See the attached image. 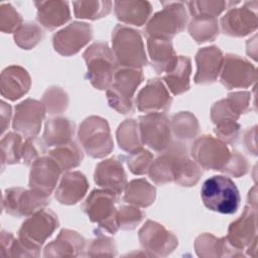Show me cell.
<instances>
[{"mask_svg": "<svg viewBox=\"0 0 258 258\" xmlns=\"http://www.w3.org/2000/svg\"><path fill=\"white\" fill-rule=\"evenodd\" d=\"M201 198L207 209L224 215L236 213L241 202L235 182L224 175L206 179L201 188Z\"/></svg>", "mask_w": 258, "mask_h": 258, "instance_id": "1", "label": "cell"}, {"mask_svg": "<svg viewBox=\"0 0 258 258\" xmlns=\"http://www.w3.org/2000/svg\"><path fill=\"white\" fill-rule=\"evenodd\" d=\"M113 55L122 68L139 69L147 63L143 42L138 31L117 25L112 35Z\"/></svg>", "mask_w": 258, "mask_h": 258, "instance_id": "2", "label": "cell"}, {"mask_svg": "<svg viewBox=\"0 0 258 258\" xmlns=\"http://www.w3.org/2000/svg\"><path fill=\"white\" fill-rule=\"evenodd\" d=\"M142 81L143 74L139 69L121 68L115 71L112 83L107 90L110 106L122 114L132 112V98Z\"/></svg>", "mask_w": 258, "mask_h": 258, "instance_id": "3", "label": "cell"}, {"mask_svg": "<svg viewBox=\"0 0 258 258\" xmlns=\"http://www.w3.org/2000/svg\"><path fill=\"white\" fill-rule=\"evenodd\" d=\"M84 58L88 68L87 79L96 89H108L115 74V59L108 44L95 42L84 52Z\"/></svg>", "mask_w": 258, "mask_h": 258, "instance_id": "4", "label": "cell"}, {"mask_svg": "<svg viewBox=\"0 0 258 258\" xmlns=\"http://www.w3.org/2000/svg\"><path fill=\"white\" fill-rule=\"evenodd\" d=\"M163 9L156 14L148 22L145 27V34L148 37H160L170 39L176 33L183 30L187 13L185 11L184 2H161Z\"/></svg>", "mask_w": 258, "mask_h": 258, "instance_id": "5", "label": "cell"}, {"mask_svg": "<svg viewBox=\"0 0 258 258\" xmlns=\"http://www.w3.org/2000/svg\"><path fill=\"white\" fill-rule=\"evenodd\" d=\"M79 139L85 151L92 157H103L113 149L109 126L100 117L86 119L79 130Z\"/></svg>", "mask_w": 258, "mask_h": 258, "instance_id": "6", "label": "cell"}, {"mask_svg": "<svg viewBox=\"0 0 258 258\" xmlns=\"http://www.w3.org/2000/svg\"><path fill=\"white\" fill-rule=\"evenodd\" d=\"M117 197L118 195L110 190L96 189L91 192L84 205V211L90 220L110 233H115L119 227L118 211L115 208Z\"/></svg>", "mask_w": 258, "mask_h": 258, "instance_id": "7", "label": "cell"}, {"mask_svg": "<svg viewBox=\"0 0 258 258\" xmlns=\"http://www.w3.org/2000/svg\"><path fill=\"white\" fill-rule=\"evenodd\" d=\"M57 227V217L53 212L39 210L22 224L19 230V240L24 248L38 250Z\"/></svg>", "mask_w": 258, "mask_h": 258, "instance_id": "8", "label": "cell"}, {"mask_svg": "<svg viewBox=\"0 0 258 258\" xmlns=\"http://www.w3.org/2000/svg\"><path fill=\"white\" fill-rule=\"evenodd\" d=\"M192 157L204 168L228 171L233 160L225 143L212 136H203L192 146Z\"/></svg>", "mask_w": 258, "mask_h": 258, "instance_id": "9", "label": "cell"}, {"mask_svg": "<svg viewBox=\"0 0 258 258\" xmlns=\"http://www.w3.org/2000/svg\"><path fill=\"white\" fill-rule=\"evenodd\" d=\"M49 203V195L31 188L30 190L13 187L6 189L3 207L10 215L21 217L34 214Z\"/></svg>", "mask_w": 258, "mask_h": 258, "instance_id": "10", "label": "cell"}, {"mask_svg": "<svg viewBox=\"0 0 258 258\" xmlns=\"http://www.w3.org/2000/svg\"><path fill=\"white\" fill-rule=\"evenodd\" d=\"M138 129L142 144L156 152L165 150L170 143V122L162 113H151L139 118Z\"/></svg>", "mask_w": 258, "mask_h": 258, "instance_id": "11", "label": "cell"}, {"mask_svg": "<svg viewBox=\"0 0 258 258\" xmlns=\"http://www.w3.org/2000/svg\"><path fill=\"white\" fill-rule=\"evenodd\" d=\"M93 36L92 27L85 22H73L53 35L54 49L62 55L77 53Z\"/></svg>", "mask_w": 258, "mask_h": 258, "instance_id": "12", "label": "cell"}, {"mask_svg": "<svg viewBox=\"0 0 258 258\" xmlns=\"http://www.w3.org/2000/svg\"><path fill=\"white\" fill-rule=\"evenodd\" d=\"M222 67L221 83L228 89L247 88L256 80L255 68L238 55H226Z\"/></svg>", "mask_w": 258, "mask_h": 258, "instance_id": "13", "label": "cell"}, {"mask_svg": "<svg viewBox=\"0 0 258 258\" xmlns=\"http://www.w3.org/2000/svg\"><path fill=\"white\" fill-rule=\"evenodd\" d=\"M44 106L38 101L27 99L15 108L13 128L24 136L25 139L35 138L44 117Z\"/></svg>", "mask_w": 258, "mask_h": 258, "instance_id": "14", "label": "cell"}, {"mask_svg": "<svg viewBox=\"0 0 258 258\" xmlns=\"http://www.w3.org/2000/svg\"><path fill=\"white\" fill-rule=\"evenodd\" d=\"M253 2H245L242 7L230 9L221 19L222 30L231 36H245L257 28L256 11Z\"/></svg>", "mask_w": 258, "mask_h": 258, "instance_id": "15", "label": "cell"}, {"mask_svg": "<svg viewBox=\"0 0 258 258\" xmlns=\"http://www.w3.org/2000/svg\"><path fill=\"white\" fill-rule=\"evenodd\" d=\"M171 97L158 79L150 80L136 98L138 109L147 114L159 113L170 107Z\"/></svg>", "mask_w": 258, "mask_h": 258, "instance_id": "16", "label": "cell"}, {"mask_svg": "<svg viewBox=\"0 0 258 258\" xmlns=\"http://www.w3.org/2000/svg\"><path fill=\"white\" fill-rule=\"evenodd\" d=\"M61 169L50 156L38 157L31 166L29 186L49 195L58 179Z\"/></svg>", "mask_w": 258, "mask_h": 258, "instance_id": "17", "label": "cell"}, {"mask_svg": "<svg viewBox=\"0 0 258 258\" xmlns=\"http://www.w3.org/2000/svg\"><path fill=\"white\" fill-rule=\"evenodd\" d=\"M95 182L119 196L126 187V174L121 162L114 158L100 162L96 167Z\"/></svg>", "mask_w": 258, "mask_h": 258, "instance_id": "18", "label": "cell"}, {"mask_svg": "<svg viewBox=\"0 0 258 258\" xmlns=\"http://www.w3.org/2000/svg\"><path fill=\"white\" fill-rule=\"evenodd\" d=\"M198 71L195 77L197 84H210L216 81L223 66L222 51L216 47H205L196 56Z\"/></svg>", "mask_w": 258, "mask_h": 258, "instance_id": "19", "label": "cell"}, {"mask_svg": "<svg viewBox=\"0 0 258 258\" xmlns=\"http://www.w3.org/2000/svg\"><path fill=\"white\" fill-rule=\"evenodd\" d=\"M249 96L250 94L247 92L235 93L229 95L227 99L216 103L212 109L214 123L220 125L235 122L239 115L246 110L249 104Z\"/></svg>", "mask_w": 258, "mask_h": 258, "instance_id": "20", "label": "cell"}, {"mask_svg": "<svg viewBox=\"0 0 258 258\" xmlns=\"http://www.w3.org/2000/svg\"><path fill=\"white\" fill-rule=\"evenodd\" d=\"M30 87V78L25 70L11 66L6 68L1 75V94L11 101L19 99L26 94Z\"/></svg>", "mask_w": 258, "mask_h": 258, "instance_id": "21", "label": "cell"}, {"mask_svg": "<svg viewBox=\"0 0 258 258\" xmlns=\"http://www.w3.org/2000/svg\"><path fill=\"white\" fill-rule=\"evenodd\" d=\"M88 189V181L79 171L63 174L56 190L55 199L66 205H73L82 200Z\"/></svg>", "mask_w": 258, "mask_h": 258, "instance_id": "22", "label": "cell"}, {"mask_svg": "<svg viewBox=\"0 0 258 258\" xmlns=\"http://www.w3.org/2000/svg\"><path fill=\"white\" fill-rule=\"evenodd\" d=\"M139 238L141 245L149 251L172 250L176 245L175 238L165 229L154 222L148 221L140 230Z\"/></svg>", "mask_w": 258, "mask_h": 258, "instance_id": "23", "label": "cell"}, {"mask_svg": "<svg viewBox=\"0 0 258 258\" xmlns=\"http://www.w3.org/2000/svg\"><path fill=\"white\" fill-rule=\"evenodd\" d=\"M37 7V20L47 29L64 24L71 18L69 3L64 1L34 2Z\"/></svg>", "mask_w": 258, "mask_h": 258, "instance_id": "24", "label": "cell"}, {"mask_svg": "<svg viewBox=\"0 0 258 258\" xmlns=\"http://www.w3.org/2000/svg\"><path fill=\"white\" fill-rule=\"evenodd\" d=\"M163 80L173 95H179L189 89L190 59L185 56H176L165 72Z\"/></svg>", "mask_w": 258, "mask_h": 258, "instance_id": "25", "label": "cell"}, {"mask_svg": "<svg viewBox=\"0 0 258 258\" xmlns=\"http://www.w3.org/2000/svg\"><path fill=\"white\" fill-rule=\"evenodd\" d=\"M114 5L117 18L127 24L141 26L151 13V5L147 1H116Z\"/></svg>", "mask_w": 258, "mask_h": 258, "instance_id": "26", "label": "cell"}, {"mask_svg": "<svg viewBox=\"0 0 258 258\" xmlns=\"http://www.w3.org/2000/svg\"><path fill=\"white\" fill-rule=\"evenodd\" d=\"M255 217V210L251 211L246 207L244 214L231 225L228 238L233 246L236 248H243L251 242V238L252 236H255L256 232Z\"/></svg>", "mask_w": 258, "mask_h": 258, "instance_id": "27", "label": "cell"}, {"mask_svg": "<svg viewBox=\"0 0 258 258\" xmlns=\"http://www.w3.org/2000/svg\"><path fill=\"white\" fill-rule=\"evenodd\" d=\"M147 45L154 70L157 74L165 73L176 57L170 39L148 37Z\"/></svg>", "mask_w": 258, "mask_h": 258, "instance_id": "28", "label": "cell"}, {"mask_svg": "<svg viewBox=\"0 0 258 258\" xmlns=\"http://www.w3.org/2000/svg\"><path fill=\"white\" fill-rule=\"evenodd\" d=\"M2 161L7 163H16L22 161L25 164L29 162V140L22 138L19 134L9 133L2 138Z\"/></svg>", "mask_w": 258, "mask_h": 258, "instance_id": "29", "label": "cell"}, {"mask_svg": "<svg viewBox=\"0 0 258 258\" xmlns=\"http://www.w3.org/2000/svg\"><path fill=\"white\" fill-rule=\"evenodd\" d=\"M75 125L66 118H53L46 122L43 140L47 146H59L71 142Z\"/></svg>", "mask_w": 258, "mask_h": 258, "instance_id": "30", "label": "cell"}, {"mask_svg": "<svg viewBox=\"0 0 258 258\" xmlns=\"http://www.w3.org/2000/svg\"><path fill=\"white\" fill-rule=\"evenodd\" d=\"M155 199V188L145 179H134L127 186L124 200L138 207H147Z\"/></svg>", "mask_w": 258, "mask_h": 258, "instance_id": "31", "label": "cell"}, {"mask_svg": "<svg viewBox=\"0 0 258 258\" xmlns=\"http://www.w3.org/2000/svg\"><path fill=\"white\" fill-rule=\"evenodd\" d=\"M49 156L55 160L61 170H70L78 166L83 159L82 150L74 141L55 146L49 152Z\"/></svg>", "mask_w": 258, "mask_h": 258, "instance_id": "32", "label": "cell"}, {"mask_svg": "<svg viewBox=\"0 0 258 258\" xmlns=\"http://www.w3.org/2000/svg\"><path fill=\"white\" fill-rule=\"evenodd\" d=\"M77 18L99 19L108 15L112 8L111 1H77L73 2Z\"/></svg>", "mask_w": 258, "mask_h": 258, "instance_id": "33", "label": "cell"}, {"mask_svg": "<svg viewBox=\"0 0 258 258\" xmlns=\"http://www.w3.org/2000/svg\"><path fill=\"white\" fill-rule=\"evenodd\" d=\"M138 124L135 120H126L119 126L117 131L118 142L120 147L129 153H133L141 149L142 142L138 135Z\"/></svg>", "mask_w": 258, "mask_h": 258, "instance_id": "34", "label": "cell"}, {"mask_svg": "<svg viewBox=\"0 0 258 258\" xmlns=\"http://www.w3.org/2000/svg\"><path fill=\"white\" fill-rule=\"evenodd\" d=\"M188 31L198 42L212 41L219 33L217 18H194L189 23Z\"/></svg>", "mask_w": 258, "mask_h": 258, "instance_id": "35", "label": "cell"}, {"mask_svg": "<svg viewBox=\"0 0 258 258\" xmlns=\"http://www.w3.org/2000/svg\"><path fill=\"white\" fill-rule=\"evenodd\" d=\"M189 12L194 18H217L227 8L229 2L225 1H191L186 2Z\"/></svg>", "mask_w": 258, "mask_h": 258, "instance_id": "36", "label": "cell"}, {"mask_svg": "<svg viewBox=\"0 0 258 258\" xmlns=\"http://www.w3.org/2000/svg\"><path fill=\"white\" fill-rule=\"evenodd\" d=\"M42 36L43 33L39 26L34 23L27 22L23 23L15 32L14 39L19 46L25 49H29L41 41Z\"/></svg>", "mask_w": 258, "mask_h": 258, "instance_id": "37", "label": "cell"}, {"mask_svg": "<svg viewBox=\"0 0 258 258\" xmlns=\"http://www.w3.org/2000/svg\"><path fill=\"white\" fill-rule=\"evenodd\" d=\"M0 23L3 32H16L22 25V18L10 4H1Z\"/></svg>", "mask_w": 258, "mask_h": 258, "instance_id": "38", "label": "cell"}, {"mask_svg": "<svg viewBox=\"0 0 258 258\" xmlns=\"http://www.w3.org/2000/svg\"><path fill=\"white\" fill-rule=\"evenodd\" d=\"M143 213L133 207H122L117 213L118 226L122 229H134L142 220Z\"/></svg>", "mask_w": 258, "mask_h": 258, "instance_id": "39", "label": "cell"}, {"mask_svg": "<svg viewBox=\"0 0 258 258\" xmlns=\"http://www.w3.org/2000/svg\"><path fill=\"white\" fill-rule=\"evenodd\" d=\"M131 157L128 160V167L134 174L146 173L149 169V165L152 159V155L146 150H138L131 153Z\"/></svg>", "mask_w": 258, "mask_h": 258, "instance_id": "40", "label": "cell"}]
</instances>
